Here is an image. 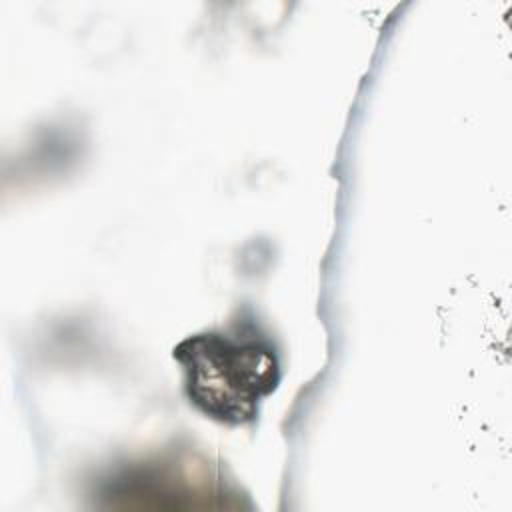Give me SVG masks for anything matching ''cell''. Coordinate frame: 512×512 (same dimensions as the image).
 I'll return each mask as SVG.
<instances>
[{
	"mask_svg": "<svg viewBox=\"0 0 512 512\" xmlns=\"http://www.w3.org/2000/svg\"><path fill=\"white\" fill-rule=\"evenodd\" d=\"M176 356L188 372L192 400L220 420L252 418L256 402L276 382L274 354L258 342L208 334L184 342Z\"/></svg>",
	"mask_w": 512,
	"mask_h": 512,
	"instance_id": "6da1fadb",
	"label": "cell"
}]
</instances>
